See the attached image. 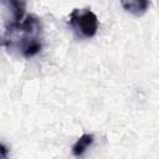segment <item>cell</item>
<instances>
[{
	"instance_id": "obj_5",
	"label": "cell",
	"mask_w": 159,
	"mask_h": 159,
	"mask_svg": "<svg viewBox=\"0 0 159 159\" xmlns=\"http://www.w3.org/2000/svg\"><path fill=\"white\" fill-rule=\"evenodd\" d=\"M7 153H9V149H7L4 144L0 143V159H2V158H7Z\"/></svg>"
},
{
	"instance_id": "obj_4",
	"label": "cell",
	"mask_w": 159,
	"mask_h": 159,
	"mask_svg": "<svg viewBox=\"0 0 159 159\" xmlns=\"http://www.w3.org/2000/svg\"><path fill=\"white\" fill-rule=\"evenodd\" d=\"M7 4L12 9L14 22H21L25 16L26 1L25 0H7Z\"/></svg>"
},
{
	"instance_id": "obj_2",
	"label": "cell",
	"mask_w": 159,
	"mask_h": 159,
	"mask_svg": "<svg viewBox=\"0 0 159 159\" xmlns=\"http://www.w3.org/2000/svg\"><path fill=\"white\" fill-rule=\"evenodd\" d=\"M120 5L127 12L134 16H142L143 14L147 12L150 5V1L149 0H120Z\"/></svg>"
},
{
	"instance_id": "obj_3",
	"label": "cell",
	"mask_w": 159,
	"mask_h": 159,
	"mask_svg": "<svg viewBox=\"0 0 159 159\" xmlns=\"http://www.w3.org/2000/svg\"><path fill=\"white\" fill-rule=\"evenodd\" d=\"M93 140H94L93 134H87V133H86V134H82V135L77 139V142L73 144V147H72V153H73V155H75V157H82L83 153L92 145Z\"/></svg>"
},
{
	"instance_id": "obj_1",
	"label": "cell",
	"mask_w": 159,
	"mask_h": 159,
	"mask_svg": "<svg viewBox=\"0 0 159 159\" xmlns=\"http://www.w3.org/2000/svg\"><path fill=\"white\" fill-rule=\"evenodd\" d=\"M68 24L78 37L91 39L97 34L98 19L91 9H75L70 14Z\"/></svg>"
}]
</instances>
